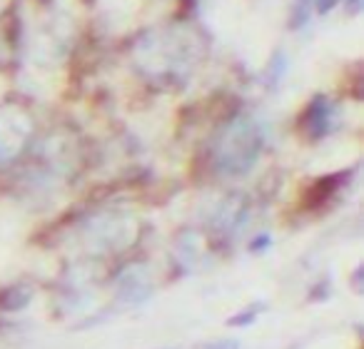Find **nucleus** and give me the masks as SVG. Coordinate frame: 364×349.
<instances>
[{
	"mask_svg": "<svg viewBox=\"0 0 364 349\" xmlns=\"http://www.w3.org/2000/svg\"><path fill=\"white\" fill-rule=\"evenodd\" d=\"M198 55V41L185 28L155 31L137 45V60L150 73H167L185 68Z\"/></svg>",
	"mask_w": 364,
	"mask_h": 349,
	"instance_id": "obj_1",
	"label": "nucleus"
},
{
	"mask_svg": "<svg viewBox=\"0 0 364 349\" xmlns=\"http://www.w3.org/2000/svg\"><path fill=\"white\" fill-rule=\"evenodd\" d=\"M262 150V137L250 117H235L218 142V167L223 175H247Z\"/></svg>",
	"mask_w": 364,
	"mask_h": 349,
	"instance_id": "obj_2",
	"label": "nucleus"
},
{
	"mask_svg": "<svg viewBox=\"0 0 364 349\" xmlns=\"http://www.w3.org/2000/svg\"><path fill=\"white\" fill-rule=\"evenodd\" d=\"M137 225L132 218L122 213H107L100 218H92L85 227V240L97 252H117L135 242Z\"/></svg>",
	"mask_w": 364,
	"mask_h": 349,
	"instance_id": "obj_3",
	"label": "nucleus"
},
{
	"mask_svg": "<svg viewBox=\"0 0 364 349\" xmlns=\"http://www.w3.org/2000/svg\"><path fill=\"white\" fill-rule=\"evenodd\" d=\"M31 115L18 105L0 107V160H13L21 155L31 137Z\"/></svg>",
	"mask_w": 364,
	"mask_h": 349,
	"instance_id": "obj_4",
	"label": "nucleus"
},
{
	"mask_svg": "<svg viewBox=\"0 0 364 349\" xmlns=\"http://www.w3.org/2000/svg\"><path fill=\"white\" fill-rule=\"evenodd\" d=\"M150 289H152L150 277H147V272L142 267H130L117 279V294L130 304L142 302L150 294Z\"/></svg>",
	"mask_w": 364,
	"mask_h": 349,
	"instance_id": "obj_5",
	"label": "nucleus"
},
{
	"mask_svg": "<svg viewBox=\"0 0 364 349\" xmlns=\"http://www.w3.org/2000/svg\"><path fill=\"white\" fill-rule=\"evenodd\" d=\"M6 3H8V0H0V11H3V8H6Z\"/></svg>",
	"mask_w": 364,
	"mask_h": 349,
	"instance_id": "obj_6",
	"label": "nucleus"
}]
</instances>
